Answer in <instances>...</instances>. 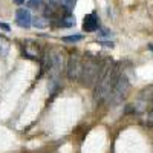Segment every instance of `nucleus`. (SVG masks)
Wrapping results in <instances>:
<instances>
[{
  "mask_svg": "<svg viewBox=\"0 0 153 153\" xmlns=\"http://www.w3.org/2000/svg\"><path fill=\"white\" fill-rule=\"evenodd\" d=\"M120 76L117 75V69L112 65H107V66H103L101 68V74L98 76V81H97V89L94 92V97L97 101H104V100H109L112 91L115 84H117Z\"/></svg>",
  "mask_w": 153,
  "mask_h": 153,
  "instance_id": "1",
  "label": "nucleus"
},
{
  "mask_svg": "<svg viewBox=\"0 0 153 153\" xmlns=\"http://www.w3.org/2000/svg\"><path fill=\"white\" fill-rule=\"evenodd\" d=\"M101 66L95 60H84L83 61V69H81V76L80 81L84 86H92L98 81V76L101 74Z\"/></svg>",
  "mask_w": 153,
  "mask_h": 153,
  "instance_id": "2",
  "label": "nucleus"
},
{
  "mask_svg": "<svg viewBox=\"0 0 153 153\" xmlns=\"http://www.w3.org/2000/svg\"><path fill=\"white\" fill-rule=\"evenodd\" d=\"M127 91H129V83H127V80L124 78V76H120L117 84H115V87H113L112 94H110V97H109V100L112 98L113 103H118L123 97H126Z\"/></svg>",
  "mask_w": 153,
  "mask_h": 153,
  "instance_id": "3",
  "label": "nucleus"
},
{
  "mask_svg": "<svg viewBox=\"0 0 153 153\" xmlns=\"http://www.w3.org/2000/svg\"><path fill=\"white\" fill-rule=\"evenodd\" d=\"M81 69H83V61L80 60L78 55L71 57L68 63V76L71 80H80L81 76Z\"/></svg>",
  "mask_w": 153,
  "mask_h": 153,
  "instance_id": "4",
  "label": "nucleus"
},
{
  "mask_svg": "<svg viewBox=\"0 0 153 153\" xmlns=\"http://www.w3.org/2000/svg\"><path fill=\"white\" fill-rule=\"evenodd\" d=\"M83 29L86 32H95L100 29V19L95 12H91V14L84 16L83 19Z\"/></svg>",
  "mask_w": 153,
  "mask_h": 153,
  "instance_id": "5",
  "label": "nucleus"
},
{
  "mask_svg": "<svg viewBox=\"0 0 153 153\" xmlns=\"http://www.w3.org/2000/svg\"><path fill=\"white\" fill-rule=\"evenodd\" d=\"M16 23L19 25L20 28H29L32 25V17L31 12L25 8H20L16 11Z\"/></svg>",
  "mask_w": 153,
  "mask_h": 153,
  "instance_id": "6",
  "label": "nucleus"
},
{
  "mask_svg": "<svg viewBox=\"0 0 153 153\" xmlns=\"http://www.w3.org/2000/svg\"><path fill=\"white\" fill-rule=\"evenodd\" d=\"M23 55L31 60H37L40 57V48L34 42H25L23 45Z\"/></svg>",
  "mask_w": 153,
  "mask_h": 153,
  "instance_id": "7",
  "label": "nucleus"
},
{
  "mask_svg": "<svg viewBox=\"0 0 153 153\" xmlns=\"http://www.w3.org/2000/svg\"><path fill=\"white\" fill-rule=\"evenodd\" d=\"M74 25H75V17L71 14V12H68V14L60 20V26H63V28H71V26H74Z\"/></svg>",
  "mask_w": 153,
  "mask_h": 153,
  "instance_id": "8",
  "label": "nucleus"
},
{
  "mask_svg": "<svg viewBox=\"0 0 153 153\" xmlns=\"http://www.w3.org/2000/svg\"><path fill=\"white\" fill-rule=\"evenodd\" d=\"M9 49V42L6 40L5 37L0 35V55H6Z\"/></svg>",
  "mask_w": 153,
  "mask_h": 153,
  "instance_id": "9",
  "label": "nucleus"
},
{
  "mask_svg": "<svg viewBox=\"0 0 153 153\" xmlns=\"http://www.w3.org/2000/svg\"><path fill=\"white\" fill-rule=\"evenodd\" d=\"M81 40H83V35H81V34H75V35L63 37V42H66V43H76V42H81Z\"/></svg>",
  "mask_w": 153,
  "mask_h": 153,
  "instance_id": "10",
  "label": "nucleus"
},
{
  "mask_svg": "<svg viewBox=\"0 0 153 153\" xmlns=\"http://www.w3.org/2000/svg\"><path fill=\"white\" fill-rule=\"evenodd\" d=\"M32 23H34V26H35V28H46L48 25H49L48 20H46L45 17H35Z\"/></svg>",
  "mask_w": 153,
  "mask_h": 153,
  "instance_id": "11",
  "label": "nucleus"
},
{
  "mask_svg": "<svg viewBox=\"0 0 153 153\" xmlns=\"http://www.w3.org/2000/svg\"><path fill=\"white\" fill-rule=\"evenodd\" d=\"M61 2V5H63V8H65L68 12H71L72 11V8L75 6V3H76V0H60Z\"/></svg>",
  "mask_w": 153,
  "mask_h": 153,
  "instance_id": "12",
  "label": "nucleus"
},
{
  "mask_svg": "<svg viewBox=\"0 0 153 153\" xmlns=\"http://www.w3.org/2000/svg\"><path fill=\"white\" fill-rule=\"evenodd\" d=\"M43 3V0H28V6L29 8H38Z\"/></svg>",
  "mask_w": 153,
  "mask_h": 153,
  "instance_id": "13",
  "label": "nucleus"
},
{
  "mask_svg": "<svg viewBox=\"0 0 153 153\" xmlns=\"http://www.w3.org/2000/svg\"><path fill=\"white\" fill-rule=\"evenodd\" d=\"M0 29H3V31H6V32H8V31H11V28L8 26L6 23H3V22H0Z\"/></svg>",
  "mask_w": 153,
  "mask_h": 153,
  "instance_id": "14",
  "label": "nucleus"
},
{
  "mask_svg": "<svg viewBox=\"0 0 153 153\" xmlns=\"http://www.w3.org/2000/svg\"><path fill=\"white\" fill-rule=\"evenodd\" d=\"M101 46H104V48H113V43L112 42H100Z\"/></svg>",
  "mask_w": 153,
  "mask_h": 153,
  "instance_id": "15",
  "label": "nucleus"
},
{
  "mask_svg": "<svg viewBox=\"0 0 153 153\" xmlns=\"http://www.w3.org/2000/svg\"><path fill=\"white\" fill-rule=\"evenodd\" d=\"M14 3H17V5H22V3H25V0H12Z\"/></svg>",
  "mask_w": 153,
  "mask_h": 153,
  "instance_id": "16",
  "label": "nucleus"
}]
</instances>
